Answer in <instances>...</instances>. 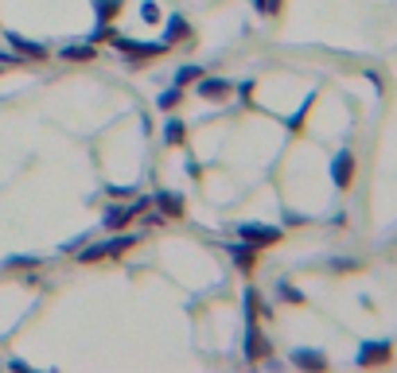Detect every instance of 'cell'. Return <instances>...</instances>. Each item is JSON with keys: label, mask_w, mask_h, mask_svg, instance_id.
<instances>
[{"label": "cell", "mask_w": 397, "mask_h": 373, "mask_svg": "<svg viewBox=\"0 0 397 373\" xmlns=\"http://www.w3.org/2000/svg\"><path fill=\"white\" fill-rule=\"evenodd\" d=\"M331 179H335V186H350V179H355V156L350 152H339L331 159Z\"/></svg>", "instance_id": "6da1fadb"}, {"label": "cell", "mask_w": 397, "mask_h": 373, "mask_svg": "<svg viewBox=\"0 0 397 373\" xmlns=\"http://www.w3.org/2000/svg\"><path fill=\"white\" fill-rule=\"evenodd\" d=\"M389 354H394L389 342H366L358 350V365H382V362H389Z\"/></svg>", "instance_id": "7a4b0ae2"}, {"label": "cell", "mask_w": 397, "mask_h": 373, "mask_svg": "<svg viewBox=\"0 0 397 373\" xmlns=\"http://www.w3.org/2000/svg\"><path fill=\"white\" fill-rule=\"evenodd\" d=\"M242 237H246L249 245L257 249V245H269V241H277L280 229H269V226H242Z\"/></svg>", "instance_id": "3957f363"}, {"label": "cell", "mask_w": 397, "mask_h": 373, "mask_svg": "<svg viewBox=\"0 0 397 373\" xmlns=\"http://www.w3.org/2000/svg\"><path fill=\"white\" fill-rule=\"evenodd\" d=\"M198 94H203V98H222V94H230V82H222V78H203V82H198Z\"/></svg>", "instance_id": "277c9868"}, {"label": "cell", "mask_w": 397, "mask_h": 373, "mask_svg": "<svg viewBox=\"0 0 397 373\" xmlns=\"http://www.w3.org/2000/svg\"><path fill=\"white\" fill-rule=\"evenodd\" d=\"M292 362L308 365V370H323V365H328V358H323V354H316V350H296V354H292Z\"/></svg>", "instance_id": "5b68a950"}, {"label": "cell", "mask_w": 397, "mask_h": 373, "mask_svg": "<svg viewBox=\"0 0 397 373\" xmlns=\"http://www.w3.org/2000/svg\"><path fill=\"white\" fill-rule=\"evenodd\" d=\"M230 253H234V261H238V268L242 272H249V268H253V245H230Z\"/></svg>", "instance_id": "8992f818"}, {"label": "cell", "mask_w": 397, "mask_h": 373, "mask_svg": "<svg viewBox=\"0 0 397 373\" xmlns=\"http://www.w3.org/2000/svg\"><path fill=\"white\" fill-rule=\"evenodd\" d=\"M140 207H144V202H137V207H117V210H110V229H121Z\"/></svg>", "instance_id": "52a82bcc"}, {"label": "cell", "mask_w": 397, "mask_h": 373, "mask_svg": "<svg viewBox=\"0 0 397 373\" xmlns=\"http://www.w3.org/2000/svg\"><path fill=\"white\" fill-rule=\"evenodd\" d=\"M62 59H94V47H67Z\"/></svg>", "instance_id": "ba28073f"}, {"label": "cell", "mask_w": 397, "mask_h": 373, "mask_svg": "<svg viewBox=\"0 0 397 373\" xmlns=\"http://www.w3.org/2000/svg\"><path fill=\"white\" fill-rule=\"evenodd\" d=\"M277 292H280V300H288V304H300V300H304V295H300V292H296V288H292V284H280Z\"/></svg>", "instance_id": "9c48e42d"}, {"label": "cell", "mask_w": 397, "mask_h": 373, "mask_svg": "<svg viewBox=\"0 0 397 373\" xmlns=\"http://www.w3.org/2000/svg\"><path fill=\"white\" fill-rule=\"evenodd\" d=\"M187 35V24L183 20H171V28H168V40H183Z\"/></svg>", "instance_id": "30bf717a"}, {"label": "cell", "mask_w": 397, "mask_h": 373, "mask_svg": "<svg viewBox=\"0 0 397 373\" xmlns=\"http://www.w3.org/2000/svg\"><path fill=\"white\" fill-rule=\"evenodd\" d=\"M168 140H171V144L183 140V125H179V121H168Z\"/></svg>", "instance_id": "8fae6325"}, {"label": "cell", "mask_w": 397, "mask_h": 373, "mask_svg": "<svg viewBox=\"0 0 397 373\" xmlns=\"http://www.w3.org/2000/svg\"><path fill=\"white\" fill-rule=\"evenodd\" d=\"M160 207L168 210V214H179V198H171V195H160Z\"/></svg>", "instance_id": "7c38bea8"}, {"label": "cell", "mask_w": 397, "mask_h": 373, "mask_svg": "<svg viewBox=\"0 0 397 373\" xmlns=\"http://www.w3.org/2000/svg\"><path fill=\"white\" fill-rule=\"evenodd\" d=\"M198 78V67H183L179 70V82H195Z\"/></svg>", "instance_id": "4fadbf2b"}, {"label": "cell", "mask_w": 397, "mask_h": 373, "mask_svg": "<svg viewBox=\"0 0 397 373\" xmlns=\"http://www.w3.org/2000/svg\"><path fill=\"white\" fill-rule=\"evenodd\" d=\"M176 101H179V89H168V94L160 98V105H164V109H171V105H176Z\"/></svg>", "instance_id": "5bb4252c"}]
</instances>
